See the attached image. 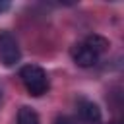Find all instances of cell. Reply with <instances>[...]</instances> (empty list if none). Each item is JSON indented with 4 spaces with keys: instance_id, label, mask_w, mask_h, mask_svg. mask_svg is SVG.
I'll return each mask as SVG.
<instances>
[{
    "instance_id": "1",
    "label": "cell",
    "mask_w": 124,
    "mask_h": 124,
    "mask_svg": "<svg viewBox=\"0 0 124 124\" xmlns=\"http://www.w3.org/2000/svg\"><path fill=\"white\" fill-rule=\"evenodd\" d=\"M19 78H21V83L25 85L27 93L33 97H41L48 91V76L41 66H35V64L23 66L19 70Z\"/></svg>"
},
{
    "instance_id": "8",
    "label": "cell",
    "mask_w": 124,
    "mask_h": 124,
    "mask_svg": "<svg viewBox=\"0 0 124 124\" xmlns=\"http://www.w3.org/2000/svg\"><path fill=\"white\" fill-rule=\"evenodd\" d=\"M8 8H10V4H8V2H0V14H2V12H6Z\"/></svg>"
},
{
    "instance_id": "5",
    "label": "cell",
    "mask_w": 124,
    "mask_h": 124,
    "mask_svg": "<svg viewBox=\"0 0 124 124\" xmlns=\"http://www.w3.org/2000/svg\"><path fill=\"white\" fill-rule=\"evenodd\" d=\"M83 43H85V45H87L91 50H95L99 56H101V54H103V52L108 48V41H107L105 37H101V35H89V37H87Z\"/></svg>"
},
{
    "instance_id": "3",
    "label": "cell",
    "mask_w": 124,
    "mask_h": 124,
    "mask_svg": "<svg viewBox=\"0 0 124 124\" xmlns=\"http://www.w3.org/2000/svg\"><path fill=\"white\" fill-rule=\"evenodd\" d=\"M72 58L79 68H91L93 64H97L99 54L95 50H91L85 43H78L72 46Z\"/></svg>"
},
{
    "instance_id": "2",
    "label": "cell",
    "mask_w": 124,
    "mask_h": 124,
    "mask_svg": "<svg viewBox=\"0 0 124 124\" xmlns=\"http://www.w3.org/2000/svg\"><path fill=\"white\" fill-rule=\"evenodd\" d=\"M21 58L19 45L10 31H0V62L4 66H16Z\"/></svg>"
},
{
    "instance_id": "7",
    "label": "cell",
    "mask_w": 124,
    "mask_h": 124,
    "mask_svg": "<svg viewBox=\"0 0 124 124\" xmlns=\"http://www.w3.org/2000/svg\"><path fill=\"white\" fill-rule=\"evenodd\" d=\"M54 124H72L68 118H64V116H58L56 120H54Z\"/></svg>"
},
{
    "instance_id": "9",
    "label": "cell",
    "mask_w": 124,
    "mask_h": 124,
    "mask_svg": "<svg viewBox=\"0 0 124 124\" xmlns=\"http://www.w3.org/2000/svg\"><path fill=\"white\" fill-rule=\"evenodd\" d=\"M0 101H2V91H0Z\"/></svg>"
},
{
    "instance_id": "6",
    "label": "cell",
    "mask_w": 124,
    "mask_h": 124,
    "mask_svg": "<svg viewBox=\"0 0 124 124\" xmlns=\"http://www.w3.org/2000/svg\"><path fill=\"white\" fill-rule=\"evenodd\" d=\"M17 124H39V114L31 107H21L17 112Z\"/></svg>"
},
{
    "instance_id": "4",
    "label": "cell",
    "mask_w": 124,
    "mask_h": 124,
    "mask_svg": "<svg viewBox=\"0 0 124 124\" xmlns=\"http://www.w3.org/2000/svg\"><path fill=\"white\" fill-rule=\"evenodd\" d=\"M78 114L85 124H99L101 122V108L97 103H93L89 99L78 101Z\"/></svg>"
}]
</instances>
